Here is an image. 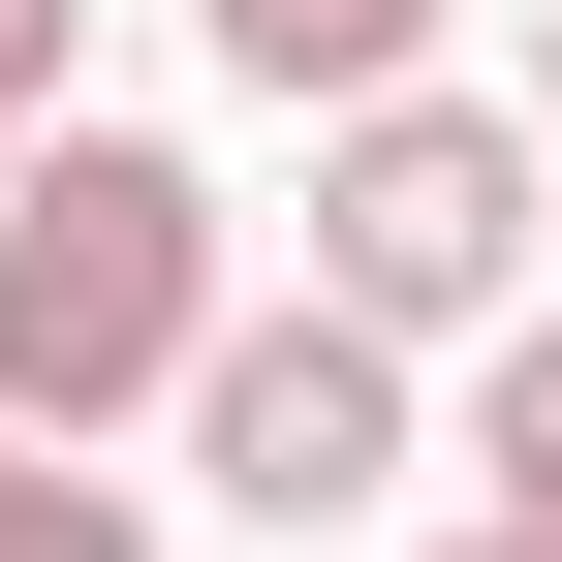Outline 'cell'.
Wrapping results in <instances>:
<instances>
[{
    "mask_svg": "<svg viewBox=\"0 0 562 562\" xmlns=\"http://www.w3.org/2000/svg\"><path fill=\"white\" fill-rule=\"evenodd\" d=\"M531 157H562V125H531Z\"/></svg>",
    "mask_w": 562,
    "mask_h": 562,
    "instance_id": "10",
    "label": "cell"
},
{
    "mask_svg": "<svg viewBox=\"0 0 562 562\" xmlns=\"http://www.w3.org/2000/svg\"><path fill=\"white\" fill-rule=\"evenodd\" d=\"M438 562H562V531H438Z\"/></svg>",
    "mask_w": 562,
    "mask_h": 562,
    "instance_id": "8",
    "label": "cell"
},
{
    "mask_svg": "<svg viewBox=\"0 0 562 562\" xmlns=\"http://www.w3.org/2000/svg\"><path fill=\"white\" fill-rule=\"evenodd\" d=\"M0 562H157V501H125V469H63V438H0Z\"/></svg>",
    "mask_w": 562,
    "mask_h": 562,
    "instance_id": "6",
    "label": "cell"
},
{
    "mask_svg": "<svg viewBox=\"0 0 562 562\" xmlns=\"http://www.w3.org/2000/svg\"><path fill=\"white\" fill-rule=\"evenodd\" d=\"M531 281H562V157L501 94H344L313 125V313L344 344H501Z\"/></svg>",
    "mask_w": 562,
    "mask_h": 562,
    "instance_id": "2",
    "label": "cell"
},
{
    "mask_svg": "<svg viewBox=\"0 0 562 562\" xmlns=\"http://www.w3.org/2000/svg\"><path fill=\"white\" fill-rule=\"evenodd\" d=\"M531 125H562V32H531Z\"/></svg>",
    "mask_w": 562,
    "mask_h": 562,
    "instance_id": "9",
    "label": "cell"
},
{
    "mask_svg": "<svg viewBox=\"0 0 562 562\" xmlns=\"http://www.w3.org/2000/svg\"><path fill=\"white\" fill-rule=\"evenodd\" d=\"M188 32H220L281 125H344V94H438V0H188Z\"/></svg>",
    "mask_w": 562,
    "mask_h": 562,
    "instance_id": "4",
    "label": "cell"
},
{
    "mask_svg": "<svg viewBox=\"0 0 562 562\" xmlns=\"http://www.w3.org/2000/svg\"><path fill=\"white\" fill-rule=\"evenodd\" d=\"M220 375V188L157 157V125H63V157H0V438L94 469L125 406Z\"/></svg>",
    "mask_w": 562,
    "mask_h": 562,
    "instance_id": "1",
    "label": "cell"
},
{
    "mask_svg": "<svg viewBox=\"0 0 562 562\" xmlns=\"http://www.w3.org/2000/svg\"><path fill=\"white\" fill-rule=\"evenodd\" d=\"M188 469H220L250 531H375V501H406V344H344V313H220Z\"/></svg>",
    "mask_w": 562,
    "mask_h": 562,
    "instance_id": "3",
    "label": "cell"
},
{
    "mask_svg": "<svg viewBox=\"0 0 562 562\" xmlns=\"http://www.w3.org/2000/svg\"><path fill=\"white\" fill-rule=\"evenodd\" d=\"M469 531H562V313L469 344Z\"/></svg>",
    "mask_w": 562,
    "mask_h": 562,
    "instance_id": "5",
    "label": "cell"
},
{
    "mask_svg": "<svg viewBox=\"0 0 562 562\" xmlns=\"http://www.w3.org/2000/svg\"><path fill=\"white\" fill-rule=\"evenodd\" d=\"M63 32L94 0H0V157H63Z\"/></svg>",
    "mask_w": 562,
    "mask_h": 562,
    "instance_id": "7",
    "label": "cell"
}]
</instances>
